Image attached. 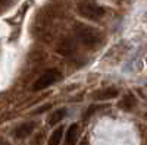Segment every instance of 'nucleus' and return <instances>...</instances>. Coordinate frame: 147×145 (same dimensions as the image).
Instances as JSON below:
<instances>
[{
	"label": "nucleus",
	"instance_id": "obj_1",
	"mask_svg": "<svg viewBox=\"0 0 147 145\" xmlns=\"http://www.w3.org/2000/svg\"><path fill=\"white\" fill-rule=\"evenodd\" d=\"M60 78H62V75H60V72L57 69H49L44 74H41L38 79L32 84V91H41L47 87L53 85V84H56Z\"/></svg>",
	"mask_w": 147,
	"mask_h": 145
},
{
	"label": "nucleus",
	"instance_id": "obj_2",
	"mask_svg": "<svg viewBox=\"0 0 147 145\" xmlns=\"http://www.w3.org/2000/svg\"><path fill=\"white\" fill-rule=\"evenodd\" d=\"M77 37L78 40L85 44V45H88V47H93L96 45L97 43L100 41V34L99 31H96L93 27H88V25H78L77 28Z\"/></svg>",
	"mask_w": 147,
	"mask_h": 145
},
{
	"label": "nucleus",
	"instance_id": "obj_3",
	"mask_svg": "<svg viewBox=\"0 0 147 145\" xmlns=\"http://www.w3.org/2000/svg\"><path fill=\"white\" fill-rule=\"evenodd\" d=\"M78 12L81 16L87 18V19H93V21L100 19L105 15V9L102 6L90 3V2H81L78 5Z\"/></svg>",
	"mask_w": 147,
	"mask_h": 145
},
{
	"label": "nucleus",
	"instance_id": "obj_4",
	"mask_svg": "<svg viewBox=\"0 0 147 145\" xmlns=\"http://www.w3.org/2000/svg\"><path fill=\"white\" fill-rule=\"evenodd\" d=\"M34 128H35V123H34V122H25V123L19 125V126L13 130V135H15V138H18V139H24V138H27V136H30V135L32 134Z\"/></svg>",
	"mask_w": 147,
	"mask_h": 145
},
{
	"label": "nucleus",
	"instance_id": "obj_5",
	"mask_svg": "<svg viewBox=\"0 0 147 145\" xmlns=\"http://www.w3.org/2000/svg\"><path fill=\"white\" fill-rule=\"evenodd\" d=\"M78 135H80V130L77 125H71L65 134V145H75L78 141Z\"/></svg>",
	"mask_w": 147,
	"mask_h": 145
},
{
	"label": "nucleus",
	"instance_id": "obj_6",
	"mask_svg": "<svg viewBox=\"0 0 147 145\" xmlns=\"http://www.w3.org/2000/svg\"><path fill=\"white\" fill-rule=\"evenodd\" d=\"M65 116H66V108H57V110H55V112H52L50 114H49L47 123L50 126H55L59 122H62V120L65 119Z\"/></svg>",
	"mask_w": 147,
	"mask_h": 145
},
{
	"label": "nucleus",
	"instance_id": "obj_7",
	"mask_svg": "<svg viewBox=\"0 0 147 145\" xmlns=\"http://www.w3.org/2000/svg\"><path fill=\"white\" fill-rule=\"evenodd\" d=\"M115 97H118V91L113 88H106V90L94 92L96 100H110V98H115Z\"/></svg>",
	"mask_w": 147,
	"mask_h": 145
},
{
	"label": "nucleus",
	"instance_id": "obj_8",
	"mask_svg": "<svg viewBox=\"0 0 147 145\" xmlns=\"http://www.w3.org/2000/svg\"><path fill=\"white\" fill-rule=\"evenodd\" d=\"M63 134H65L63 126H59L57 129H55V130H53V134L50 135V138H49V145H59L60 141H62Z\"/></svg>",
	"mask_w": 147,
	"mask_h": 145
},
{
	"label": "nucleus",
	"instance_id": "obj_9",
	"mask_svg": "<svg viewBox=\"0 0 147 145\" xmlns=\"http://www.w3.org/2000/svg\"><path fill=\"white\" fill-rule=\"evenodd\" d=\"M134 104H136V98H134L132 95H127L125 98H124V100H122V101L119 103V107L125 108V110H131Z\"/></svg>",
	"mask_w": 147,
	"mask_h": 145
},
{
	"label": "nucleus",
	"instance_id": "obj_10",
	"mask_svg": "<svg viewBox=\"0 0 147 145\" xmlns=\"http://www.w3.org/2000/svg\"><path fill=\"white\" fill-rule=\"evenodd\" d=\"M46 108H52V104H46L44 107H40L37 112H34V113H43V112H46Z\"/></svg>",
	"mask_w": 147,
	"mask_h": 145
},
{
	"label": "nucleus",
	"instance_id": "obj_11",
	"mask_svg": "<svg viewBox=\"0 0 147 145\" xmlns=\"http://www.w3.org/2000/svg\"><path fill=\"white\" fill-rule=\"evenodd\" d=\"M0 145H9L6 141H3V139H0Z\"/></svg>",
	"mask_w": 147,
	"mask_h": 145
},
{
	"label": "nucleus",
	"instance_id": "obj_12",
	"mask_svg": "<svg viewBox=\"0 0 147 145\" xmlns=\"http://www.w3.org/2000/svg\"><path fill=\"white\" fill-rule=\"evenodd\" d=\"M81 145H87V142H85V141H82V142H81Z\"/></svg>",
	"mask_w": 147,
	"mask_h": 145
}]
</instances>
